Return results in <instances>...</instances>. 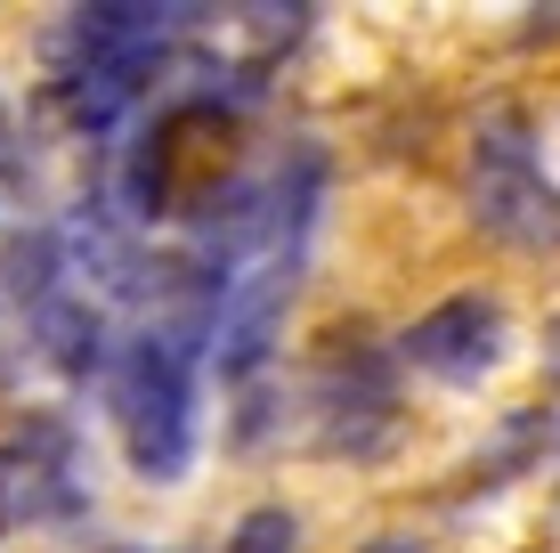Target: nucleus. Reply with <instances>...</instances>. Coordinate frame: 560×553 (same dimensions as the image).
<instances>
[{
	"label": "nucleus",
	"mask_w": 560,
	"mask_h": 553,
	"mask_svg": "<svg viewBox=\"0 0 560 553\" xmlns=\"http://www.w3.org/2000/svg\"><path fill=\"white\" fill-rule=\"evenodd\" d=\"M471 220L488 228L495 244H520V253H545L560 244V187L545 180V163L528 155V130L488 123L471 147Z\"/></svg>",
	"instance_id": "obj_1"
},
{
	"label": "nucleus",
	"mask_w": 560,
	"mask_h": 553,
	"mask_svg": "<svg viewBox=\"0 0 560 553\" xmlns=\"http://www.w3.org/2000/svg\"><path fill=\"white\" fill-rule=\"evenodd\" d=\"M122 440H130V464L147 481H179L187 472V448H196V407H187V350L163 334L130 342L122 358Z\"/></svg>",
	"instance_id": "obj_2"
},
{
	"label": "nucleus",
	"mask_w": 560,
	"mask_h": 553,
	"mask_svg": "<svg viewBox=\"0 0 560 553\" xmlns=\"http://www.w3.org/2000/svg\"><path fill=\"white\" fill-rule=\"evenodd\" d=\"M73 505H82V448L66 424L33 415L0 440V521H57Z\"/></svg>",
	"instance_id": "obj_3"
},
{
	"label": "nucleus",
	"mask_w": 560,
	"mask_h": 553,
	"mask_svg": "<svg viewBox=\"0 0 560 553\" xmlns=\"http://www.w3.org/2000/svg\"><path fill=\"white\" fill-rule=\"evenodd\" d=\"M398 424V399H390V375H382L374 350H350V358H325L317 375V440L334 456H374Z\"/></svg>",
	"instance_id": "obj_4"
},
{
	"label": "nucleus",
	"mask_w": 560,
	"mask_h": 553,
	"mask_svg": "<svg viewBox=\"0 0 560 553\" xmlns=\"http://www.w3.org/2000/svg\"><path fill=\"white\" fill-rule=\"evenodd\" d=\"M407 358H415L422 375H439V383H479V375L504 358V310H495V301H479V293L439 301L431 318H415Z\"/></svg>",
	"instance_id": "obj_5"
},
{
	"label": "nucleus",
	"mask_w": 560,
	"mask_h": 553,
	"mask_svg": "<svg viewBox=\"0 0 560 553\" xmlns=\"http://www.w3.org/2000/svg\"><path fill=\"white\" fill-rule=\"evenodd\" d=\"M301 545V529H293V512H244L236 521V538H228V553H293Z\"/></svg>",
	"instance_id": "obj_6"
},
{
	"label": "nucleus",
	"mask_w": 560,
	"mask_h": 553,
	"mask_svg": "<svg viewBox=\"0 0 560 553\" xmlns=\"http://www.w3.org/2000/svg\"><path fill=\"white\" fill-rule=\"evenodd\" d=\"M365 553H431V545H415V538H374Z\"/></svg>",
	"instance_id": "obj_7"
},
{
	"label": "nucleus",
	"mask_w": 560,
	"mask_h": 553,
	"mask_svg": "<svg viewBox=\"0 0 560 553\" xmlns=\"http://www.w3.org/2000/svg\"><path fill=\"white\" fill-rule=\"evenodd\" d=\"M545 358H552V375H560V318L545 326Z\"/></svg>",
	"instance_id": "obj_8"
},
{
	"label": "nucleus",
	"mask_w": 560,
	"mask_h": 553,
	"mask_svg": "<svg viewBox=\"0 0 560 553\" xmlns=\"http://www.w3.org/2000/svg\"><path fill=\"white\" fill-rule=\"evenodd\" d=\"M0 375H9V367H0Z\"/></svg>",
	"instance_id": "obj_9"
}]
</instances>
